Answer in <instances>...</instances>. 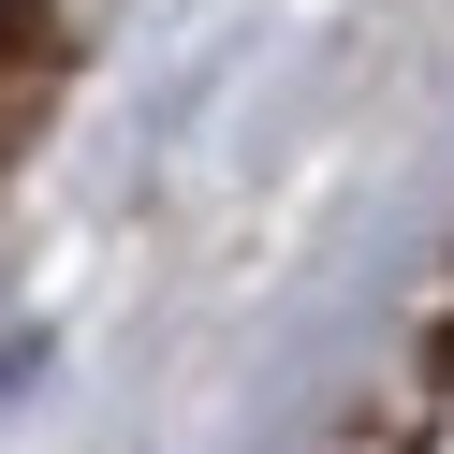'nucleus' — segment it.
Returning a JSON list of instances; mask_svg holds the SVG:
<instances>
[{"mask_svg":"<svg viewBox=\"0 0 454 454\" xmlns=\"http://www.w3.org/2000/svg\"><path fill=\"white\" fill-rule=\"evenodd\" d=\"M0 15H15V0H0Z\"/></svg>","mask_w":454,"mask_h":454,"instance_id":"obj_1","label":"nucleus"}]
</instances>
